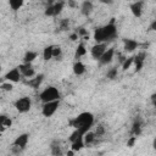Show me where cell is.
<instances>
[{"label":"cell","mask_w":156,"mask_h":156,"mask_svg":"<svg viewBox=\"0 0 156 156\" xmlns=\"http://www.w3.org/2000/svg\"><path fill=\"white\" fill-rule=\"evenodd\" d=\"M117 35V27L115 24V20L112 18L110 23H107L104 27H99L94 32V40L96 43H106L108 40H112Z\"/></svg>","instance_id":"cell-1"},{"label":"cell","mask_w":156,"mask_h":156,"mask_svg":"<svg viewBox=\"0 0 156 156\" xmlns=\"http://www.w3.org/2000/svg\"><path fill=\"white\" fill-rule=\"evenodd\" d=\"M69 124L74 128V129H77L82 135L85 133V132H88L90 128H91V126L94 124V116L90 113V112H82V113H79L76 118H73L71 122H69Z\"/></svg>","instance_id":"cell-2"},{"label":"cell","mask_w":156,"mask_h":156,"mask_svg":"<svg viewBox=\"0 0 156 156\" xmlns=\"http://www.w3.org/2000/svg\"><path fill=\"white\" fill-rule=\"evenodd\" d=\"M39 99H40L41 102H48V101L58 100V99H60V93H58L57 88H55V87H46V88L39 94Z\"/></svg>","instance_id":"cell-3"},{"label":"cell","mask_w":156,"mask_h":156,"mask_svg":"<svg viewBox=\"0 0 156 156\" xmlns=\"http://www.w3.org/2000/svg\"><path fill=\"white\" fill-rule=\"evenodd\" d=\"M60 106V101L58 100H54V101H48V102H43V107H41V113L44 117H51L58 108Z\"/></svg>","instance_id":"cell-4"},{"label":"cell","mask_w":156,"mask_h":156,"mask_svg":"<svg viewBox=\"0 0 156 156\" xmlns=\"http://www.w3.org/2000/svg\"><path fill=\"white\" fill-rule=\"evenodd\" d=\"M15 107H16V110H17L18 112H21V113L28 112V111L30 110V107H32V100H30V98H28V96H22V98H20V99H17L16 102H15Z\"/></svg>","instance_id":"cell-5"},{"label":"cell","mask_w":156,"mask_h":156,"mask_svg":"<svg viewBox=\"0 0 156 156\" xmlns=\"http://www.w3.org/2000/svg\"><path fill=\"white\" fill-rule=\"evenodd\" d=\"M63 5H65L63 1H56V2H54L51 5H49L46 7V10H45V16H50V17L51 16H57L62 11Z\"/></svg>","instance_id":"cell-6"},{"label":"cell","mask_w":156,"mask_h":156,"mask_svg":"<svg viewBox=\"0 0 156 156\" xmlns=\"http://www.w3.org/2000/svg\"><path fill=\"white\" fill-rule=\"evenodd\" d=\"M17 68L20 69L21 76H23V77H26V78H32V77H34V76H35V71H34V68H33L32 63L23 62V63H22V65H20Z\"/></svg>","instance_id":"cell-7"},{"label":"cell","mask_w":156,"mask_h":156,"mask_svg":"<svg viewBox=\"0 0 156 156\" xmlns=\"http://www.w3.org/2000/svg\"><path fill=\"white\" fill-rule=\"evenodd\" d=\"M106 49H107V48H106V43H96V44L91 48L90 54H91L93 58L99 60V58L101 57V55L105 52V50H106Z\"/></svg>","instance_id":"cell-8"},{"label":"cell","mask_w":156,"mask_h":156,"mask_svg":"<svg viewBox=\"0 0 156 156\" xmlns=\"http://www.w3.org/2000/svg\"><path fill=\"white\" fill-rule=\"evenodd\" d=\"M6 80H9V82H11V83H17V82H20V79H21V72H20V69L16 67V68H12L11 71H9L6 74H5V77H4Z\"/></svg>","instance_id":"cell-9"},{"label":"cell","mask_w":156,"mask_h":156,"mask_svg":"<svg viewBox=\"0 0 156 156\" xmlns=\"http://www.w3.org/2000/svg\"><path fill=\"white\" fill-rule=\"evenodd\" d=\"M113 56H115V50L111 48V49H106L105 52L101 55V57L99 58V62L100 65H108L112 60H113Z\"/></svg>","instance_id":"cell-10"},{"label":"cell","mask_w":156,"mask_h":156,"mask_svg":"<svg viewBox=\"0 0 156 156\" xmlns=\"http://www.w3.org/2000/svg\"><path fill=\"white\" fill-rule=\"evenodd\" d=\"M130 11L135 17H140L143 13V1L141 0H136L133 4H130Z\"/></svg>","instance_id":"cell-11"},{"label":"cell","mask_w":156,"mask_h":156,"mask_svg":"<svg viewBox=\"0 0 156 156\" xmlns=\"http://www.w3.org/2000/svg\"><path fill=\"white\" fill-rule=\"evenodd\" d=\"M28 139H29V135H28L27 133H23V134L18 135V136L15 139V141H13L12 145H16V146H18V147H21V149H24V147L27 146V144H28Z\"/></svg>","instance_id":"cell-12"},{"label":"cell","mask_w":156,"mask_h":156,"mask_svg":"<svg viewBox=\"0 0 156 156\" xmlns=\"http://www.w3.org/2000/svg\"><path fill=\"white\" fill-rule=\"evenodd\" d=\"M93 10H94V6H93V2L90 1V0H85V1H83V4H82V6H80V12H82V15H84V16H90V13L93 12Z\"/></svg>","instance_id":"cell-13"},{"label":"cell","mask_w":156,"mask_h":156,"mask_svg":"<svg viewBox=\"0 0 156 156\" xmlns=\"http://www.w3.org/2000/svg\"><path fill=\"white\" fill-rule=\"evenodd\" d=\"M138 46H139L138 41H135L133 39H124L123 40V48H124V51H127V52H133Z\"/></svg>","instance_id":"cell-14"},{"label":"cell","mask_w":156,"mask_h":156,"mask_svg":"<svg viewBox=\"0 0 156 156\" xmlns=\"http://www.w3.org/2000/svg\"><path fill=\"white\" fill-rule=\"evenodd\" d=\"M144 60H145V54L144 52H140L136 56L133 57V63H134V67H135V71L139 72L144 65Z\"/></svg>","instance_id":"cell-15"},{"label":"cell","mask_w":156,"mask_h":156,"mask_svg":"<svg viewBox=\"0 0 156 156\" xmlns=\"http://www.w3.org/2000/svg\"><path fill=\"white\" fill-rule=\"evenodd\" d=\"M43 78H44V76H43V74H38V76H35L34 78L32 77L29 80H27V84H28L29 87H32V88L37 89V88H39V85L41 84Z\"/></svg>","instance_id":"cell-16"},{"label":"cell","mask_w":156,"mask_h":156,"mask_svg":"<svg viewBox=\"0 0 156 156\" xmlns=\"http://www.w3.org/2000/svg\"><path fill=\"white\" fill-rule=\"evenodd\" d=\"M72 68H73V73H74L76 76H82V74L85 72V66H84V63L80 62V61L74 62V65H73Z\"/></svg>","instance_id":"cell-17"},{"label":"cell","mask_w":156,"mask_h":156,"mask_svg":"<svg viewBox=\"0 0 156 156\" xmlns=\"http://www.w3.org/2000/svg\"><path fill=\"white\" fill-rule=\"evenodd\" d=\"M72 143V150L76 152V151H79L83 146H84V141H83V135H80V136H78L77 139H74L73 141H71Z\"/></svg>","instance_id":"cell-18"},{"label":"cell","mask_w":156,"mask_h":156,"mask_svg":"<svg viewBox=\"0 0 156 156\" xmlns=\"http://www.w3.org/2000/svg\"><path fill=\"white\" fill-rule=\"evenodd\" d=\"M94 139H95V133H94V132L88 130V132H85V133L83 134V141H84V145H89V144H91V143L94 141Z\"/></svg>","instance_id":"cell-19"},{"label":"cell","mask_w":156,"mask_h":156,"mask_svg":"<svg viewBox=\"0 0 156 156\" xmlns=\"http://www.w3.org/2000/svg\"><path fill=\"white\" fill-rule=\"evenodd\" d=\"M7 1H9L10 7L13 11H18L23 6V4H24V0H7Z\"/></svg>","instance_id":"cell-20"},{"label":"cell","mask_w":156,"mask_h":156,"mask_svg":"<svg viewBox=\"0 0 156 156\" xmlns=\"http://www.w3.org/2000/svg\"><path fill=\"white\" fill-rule=\"evenodd\" d=\"M37 56H38V54H37V52H34V51H27V52H26V55H24V57H23V62L32 63V62L37 58Z\"/></svg>","instance_id":"cell-21"},{"label":"cell","mask_w":156,"mask_h":156,"mask_svg":"<svg viewBox=\"0 0 156 156\" xmlns=\"http://www.w3.org/2000/svg\"><path fill=\"white\" fill-rule=\"evenodd\" d=\"M132 134L134 136H139L141 134V123L139 121H135L133 123V127H132Z\"/></svg>","instance_id":"cell-22"},{"label":"cell","mask_w":156,"mask_h":156,"mask_svg":"<svg viewBox=\"0 0 156 156\" xmlns=\"http://www.w3.org/2000/svg\"><path fill=\"white\" fill-rule=\"evenodd\" d=\"M43 57H44L45 61H49V60L52 58V45H49V46H46V48L44 49V51H43Z\"/></svg>","instance_id":"cell-23"},{"label":"cell","mask_w":156,"mask_h":156,"mask_svg":"<svg viewBox=\"0 0 156 156\" xmlns=\"http://www.w3.org/2000/svg\"><path fill=\"white\" fill-rule=\"evenodd\" d=\"M87 54V49L84 46V44H79L76 49V58H79L80 56H84Z\"/></svg>","instance_id":"cell-24"},{"label":"cell","mask_w":156,"mask_h":156,"mask_svg":"<svg viewBox=\"0 0 156 156\" xmlns=\"http://www.w3.org/2000/svg\"><path fill=\"white\" fill-rule=\"evenodd\" d=\"M62 56V49L57 45H52V57H55L56 60H60Z\"/></svg>","instance_id":"cell-25"},{"label":"cell","mask_w":156,"mask_h":156,"mask_svg":"<svg viewBox=\"0 0 156 156\" xmlns=\"http://www.w3.org/2000/svg\"><path fill=\"white\" fill-rule=\"evenodd\" d=\"M133 65V57H128V58H124V61L122 62V68L124 69V71H127V69H129L130 68V66Z\"/></svg>","instance_id":"cell-26"},{"label":"cell","mask_w":156,"mask_h":156,"mask_svg":"<svg viewBox=\"0 0 156 156\" xmlns=\"http://www.w3.org/2000/svg\"><path fill=\"white\" fill-rule=\"evenodd\" d=\"M13 88V85L11 84V82H7V83H2L0 84V89L1 90H5V91H11Z\"/></svg>","instance_id":"cell-27"},{"label":"cell","mask_w":156,"mask_h":156,"mask_svg":"<svg viewBox=\"0 0 156 156\" xmlns=\"http://www.w3.org/2000/svg\"><path fill=\"white\" fill-rule=\"evenodd\" d=\"M116 76H117V68H111L108 72H107V78H110V79H113V78H116Z\"/></svg>","instance_id":"cell-28"},{"label":"cell","mask_w":156,"mask_h":156,"mask_svg":"<svg viewBox=\"0 0 156 156\" xmlns=\"http://www.w3.org/2000/svg\"><path fill=\"white\" fill-rule=\"evenodd\" d=\"M68 24H69V22H68V20H66V18H63L61 22H60V28L62 29V30H66L67 28H68Z\"/></svg>","instance_id":"cell-29"},{"label":"cell","mask_w":156,"mask_h":156,"mask_svg":"<svg viewBox=\"0 0 156 156\" xmlns=\"http://www.w3.org/2000/svg\"><path fill=\"white\" fill-rule=\"evenodd\" d=\"M104 133H105L104 127H102V126H98V127H96V130H95V136H101Z\"/></svg>","instance_id":"cell-30"},{"label":"cell","mask_w":156,"mask_h":156,"mask_svg":"<svg viewBox=\"0 0 156 156\" xmlns=\"http://www.w3.org/2000/svg\"><path fill=\"white\" fill-rule=\"evenodd\" d=\"M5 118H6L5 115H0V133L4 132V130L6 129V128L4 127V121H5Z\"/></svg>","instance_id":"cell-31"},{"label":"cell","mask_w":156,"mask_h":156,"mask_svg":"<svg viewBox=\"0 0 156 156\" xmlns=\"http://www.w3.org/2000/svg\"><path fill=\"white\" fill-rule=\"evenodd\" d=\"M11 126H12V119L6 116V118H5V121H4V127H5V128H10Z\"/></svg>","instance_id":"cell-32"},{"label":"cell","mask_w":156,"mask_h":156,"mask_svg":"<svg viewBox=\"0 0 156 156\" xmlns=\"http://www.w3.org/2000/svg\"><path fill=\"white\" fill-rule=\"evenodd\" d=\"M80 135H82V134H80L77 129H74V132H73V133L71 134V136H69V140H71V141H73L74 139H77V138H78V136H80Z\"/></svg>","instance_id":"cell-33"},{"label":"cell","mask_w":156,"mask_h":156,"mask_svg":"<svg viewBox=\"0 0 156 156\" xmlns=\"http://www.w3.org/2000/svg\"><path fill=\"white\" fill-rule=\"evenodd\" d=\"M135 141H136V136H130L129 138V140L127 141V146H129V147H132V146H134V144H135Z\"/></svg>","instance_id":"cell-34"},{"label":"cell","mask_w":156,"mask_h":156,"mask_svg":"<svg viewBox=\"0 0 156 156\" xmlns=\"http://www.w3.org/2000/svg\"><path fill=\"white\" fill-rule=\"evenodd\" d=\"M101 4H105V5H111L113 4V0H99Z\"/></svg>","instance_id":"cell-35"},{"label":"cell","mask_w":156,"mask_h":156,"mask_svg":"<svg viewBox=\"0 0 156 156\" xmlns=\"http://www.w3.org/2000/svg\"><path fill=\"white\" fill-rule=\"evenodd\" d=\"M78 37H79V35H78L77 33H73V34H71V37H69V39H71L72 41H74V40H77V39H78Z\"/></svg>","instance_id":"cell-36"},{"label":"cell","mask_w":156,"mask_h":156,"mask_svg":"<svg viewBox=\"0 0 156 156\" xmlns=\"http://www.w3.org/2000/svg\"><path fill=\"white\" fill-rule=\"evenodd\" d=\"M156 29V21H152L151 26H150V30H155Z\"/></svg>","instance_id":"cell-37"},{"label":"cell","mask_w":156,"mask_h":156,"mask_svg":"<svg viewBox=\"0 0 156 156\" xmlns=\"http://www.w3.org/2000/svg\"><path fill=\"white\" fill-rule=\"evenodd\" d=\"M73 155H74V151H73V150L67 151V156H73Z\"/></svg>","instance_id":"cell-38"},{"label":"cell","mask_w":156,"mask_h":156,"mask_svg":"<svg viewBox=\"0 0 156 156\" xmlns=\"http://www.w3.org/2000/svg\"><path fill=\"white\" fill-rule=\"evenodd\" d=\"M155 98H156V94H152V95H151V101H152L154 105H155Z\"/></svg>","instance_id":"cell-39"},{"label":"cell","mask_w":156,"mask_h":156,"mask_svg":"<svg viewBox=\"0 0 156 156\" xmlns=\"http://www.w3.org/2000/svg\"><path fill=\"white\" fill-rule=\"evenodd\" d=\"M68 4H69V5H71V6H72V7H73V6H74V5H76V4H74V1H73V0H68Z\"/></svg>","instance_id":"cell-40"},{"label":"cell","mask_w":156,"mask_h":156,"mask_svg":"<svg viewBox=\"0 0 156 156\" xmlns=\"http://www.w3.org/2000/svg\"><path fill=\"white\" fill-rule=\"evenodd\" d=\"M0 71H1V65H0Z\"/></svg>","instance_id":"cell-41"}]
</instances>
